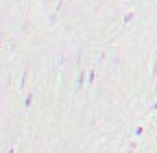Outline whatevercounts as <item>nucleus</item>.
Instances as JSON below:
<instances>
[{"mask_svg":"<svg viewBox=\"0 0 157 153\" xmlns=\"http://www.w3.org/2000/svg\"><path fill=\"white\" fill-rule=\"evenodd\" d=\"M153 109H157V101H155V105H153Z\"/></svg>","mask_w":157,"mask_h":153,"instance_id":"7ed1b4c3","label":"nucleus"},{"mask_svg":"<svg viewBox=\"0 0 157 153\" xmlns=\"http://www.w3.org/2000/svg\"><path fill=\"white\" fill-rule=\"evenodd\" d=\"M83 81H85V72L81 70V72H78V76H76V88H81V85H83Z\"/></svg>","mask_w":157,"mask_h":153,"instance_id":"f257e3e1","label":"nucleus"},{"mask_svg":"<svg viewBox=\"0 0 157 153\" xmlns=\"http://www.w3.org/2000/svg\"><path fill=\"white\" fill-rule=\"evenodd\" d=\"M31 101H33V96H31V94H29V96L24 99V107H29V105H31Z\"/></svg>","mask_w":157,"mask_h":153,"instance_id":"f03ea898","label":"nucleus"}]
</instances>
